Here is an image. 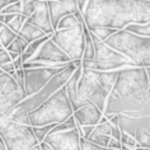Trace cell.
Wrapping results in <instances>:
<instances>
[{
    "label": "cell",
    "mask_w": 150,
    "mask_h": 150,
    "mask_svg": "<svg viewBox=\"0 0 150 150\" xmlns=\"http://www.w3.org/2000/svg\"><path fill=\"white\" fill-rule=\"evenodd\" d=\"M93 43H94L96 56L93 60H81L83 69H93L100 71H113L121 70L129 66H135L125 55L113 50L108 45H106L102 40H99L94 33H92Z\"/></svg>",
    "instance_id": "cell-7"
},
{
    "label": "cell",
    "mask_w": 150,
    "mask_h": 150,
    "mask_svg": "<svg viewBox=\"0 0 150 150\" xmlns=\"http://www.w3.org/2000/svg\"><path fill=\"white\" fill-rule=\"evenodd\" d=\"M13 61V59H12V56H10V54L8 51H3L1 54H0V67H1L3 65H5V64H9V62H12Z\"/></svg>",
    "instance_id": "cell-33"
},
{
    "label": "cell",
    "mask_w": 150,
    "mask_h": 150,
    "mask_svg": "<svg viewBox=\"0 0 150 150\" xmlns=\"http://www.w3.org/2000/svg\"><path fill=\"white\" fill-rule=\"evenodd\" d=\"M70 64V62H69ZM69 64L62 65L48 66V67H33V69H24V78H25V93L27 97L40 92L55 75L62 71Z\"/></svg>",
    "instance_id": "cell-11"
},
{
    "label": "cell",
    "mask_w": 150,
    "mask_h": 150,
    "mask_svg": "<svg viewBox=\"0 0 150 150\" xmlns=\"http://www.w3.org/2000/svg\"><path fill=\"white\" fill-rule=\"evenodd\" d=\"M111 132H112V123L110 120H107V117L103 115L100 122L98 125H96L94 130H93V132L91 134V136L88 137V140L94 142L97 145L108 148V144H110V141H111Z\"/></svg>",
    "instance_id": "cell-18"
},
{
    "label": "cell",
    "mask_w": 150,
    "mask_h": 150,
    "mask_svg": "<svg viewBox=\"0 0 150 150\" xmlns=\"http://www.w3.org/2000/svg\"><path fill=\"white\" fill-rule=\"evenodd\" d=\"M27 22L37 25L46 35H52L55 32L54 27H52V23H51L50 9H48L47 0H35L33 12L27 18Z\"/></svg>",
    "instance_id": "cell-14"
},
{
    "label": "cell",
    "mask_w": 150,
    "mask_h": 150,
    "mask_svg": "<svg viewBox=\"0 0 150 150\" xmlns=\"http://www.w3.org/2000/svg\"><path fill=\"white\" fill-rule=\"evenodd\" d=\"M103 42L113 50L125 55L135 66H150V37L121 29Z\"/></svg>",
    "instance_id": "cell-3"
},
{
    "label": "cell",
    "mask_w": 150,
    "mask_h": 150,
    "mask_svg": "<svg viewBox=\"0 0 150 150\" xmlns=\"http://www.w3.org/2000/svg\"><path fill=\"white\" fill-rule=\"evenodd\" d=\"M79 130L73 129L62 132H50L45 139V142L54 150H81Z\"/></svg>",
    "instance_id": "cell-12"
},
{
    "label": "cell",
    "mask_w": 150,
    "mask_h": 150,
    "mask_svg": "<svg viewBox=\"0 0 150 150\" xmlns=\"http://www.w3.org/2000/svg\"><path fill=\"white\" fill-rule=\"evenodd\" d=\"M85 22L71 28L56 29L52 33V41L69 56L71 60H83L85 46Z\"/></svg>",
    "instance_id": "cell-8"
},
{
    "label": "cell",
    "mask_w": 150,
    "mask_h": 150,
    "mask_svg": "<svg viewBox=\"0 0 150 150\" xmlns=\"http://www.w3.org/2000/svg\"><path fill=\"white\" fill-rule=\"evenodd\" d=\"M74 115V110L67 98L65 87L59 89L55 94H52L46 102L40 107L28 113L29 122L32 127L46 126V125H57L66 121Z\"/></svg>",
    "instance_id": "cell-5"
},
{
    "label": "cell",
    "mask_w": 150,
    "mask_h": 150,
    "mask_svg": "<svg viewBox=\"0 0 150 150\" xmlns=\"http://www.w3.org/2000/svg\"><path fill=\"white\" fill-rule=\"evenodd\" d=\"M108 148H110V149H118V150H121L122 142L120 140H116V139L111 137V141H110V144H108Z\"/></svg>",
    "instance_id": "cell-34"
},
{
    "label": "cell",
    "mask_w": 150,
    "mask_h": 150,
    "mask_svg": "<svg viewBox=\"0 0 150 150\" xmlns=\"http://www.w3.org/2000/svg\"><path fill=\"white\" fill-rule=\"evenodd\" d=\"M13 64H14V67H16V70L23 69V60H22V56H19V57L16 59V60H13Z\"/></svg>",
    "instance_id": "cell-36"
},
{
    "label": "cell",
    "mask_w": 150,
    "mask_h": 150,
    "mask_svg": "<svg viewBox=\"0 0 150 150\" xmlns=\"http://www.w3.org/2000/svg\"><path fill=\"white\" fill-rule=\"evenodd\" d=\"M40 146H41V150H54L51 148V146H48L46 142L42 141V142H40Z\"/></svg>",
    "instance_id": "cell-38"
},
{
    "label": "cell",
    "mask_w": 150,
    "mask_h": 150,
    "mask_svg": "<svg viewBox=\"0 0 150 150\" xmlns=\"http://www.w3.org/2000/svg\"><path fill=\"white\" fill-rule=\"evenodd\" d=\"M3 73H5V71H3V69L0 67V74H3Z\"/></svg>",
    "instance_id": "cell-45"
},
{
    "label": "cell",
    "mask_w": 150,
    "mask_h": 150,
    "mask_svg": "<svg viewBox=\"0 0 150 150\" xmlns=\"http://www.w3.org/2000/svg\"><path fill=\"white\" fill-rule=\"evenodd\" d=\"M14 78H16L18 85H19V88L22 89V92L25 94L27 97V93H25V78H24V69H19L16 71V74H14Z\"/></svg>",
    "instance_id": "cell-32"
},
{
    "label": "cell",
    "mask_w": 150,
    "mask_h": 150,
    "mask_svg": "<svg viewBox=\"0 0 150 150\" xmlns=\"http://www.w3.org/2000/svg\"><path fill=\"white\" fill-rule=\"evenodd\" d=\"M121 142H122V145H127V146H130V148H132V149H136L137 148L136 139H135L134 136H131L130 134L123 132V131H122V134H121Z\"/></svg>",
    "instance_id": "cell-31"
},
{
    "label": "cell",
    "mask_w": 150,
    "mask_h": 150,
    "mask_svg": "<svg viewBox=\"0 0 150 150\" xmlns=\"http://www.w3.org/2000/svg\"><path fill=\"white\" fill-rule=\"evenodd\" d=\"M118 70L100 71L93 69H83L78 89L85 98L96 103L104 112L107 98L117 80Z\"/></svg>",
    "instance_id": "cell-4"
},
{
    "label": "cell",
    "mask_w": 150,
    "mask_h": 150,
    "mask_svg": "<svg viewBox=\"0 0 150 150\" xmlns=\"http://www.w3.org/2000/svg\"><path fill=\"white\" fill-rule=\"evenodd\" d=\"M22 10H23V4H22V0L17 3H13V4L8 5L6 8L3 9L1 13L4 14H22Z\"/></svg>",
    "instance_id": "cell-29"
},
{
    "label": "cell",
    "mask_w": 150,
    "mask_h": 150,
    "mask_svg": "<svg viewBox=\"0 0 150 150\" xmlns=\"http://www.w3.org/2000/svg\"><path fill=\"white\" fill-rule=\"evenodd\" d=\"M81 71H83V67L81 66L76 67L75 71L73 73V75L70 76V79L67 80L66 84H65V91H66L67 98H69V100H70L74 112L78 111L81 107H84L85 104H88L89 102H91V100H89L88 98H85V97L79 92V89H78V83H79Z\"/></svg>",
    "instance_id": "cell-16"
},
{
    "label": "cell",
    "mask_w": 150,
    "mask_h": 150,
    "mask_svg": "<svg viewBox=\"0 0 150 150\" xmlns=\"http://www.w3.org/2000/svg\"><path fill=\"white\" fill-rule=\"evenodd\" d=\"M80 146H81V150H107V148L97 145L94 142L89 141L88 139H85V137L80 139Z\"/></svg>",
    "instance_id": "cell-30"
},
{
    "label": "cell",
    "mask_w": 150,
    "mask_h": 150,
    "mask_svg": "<svg viewBox=\"0 0 150 150\" xmlns=\"http://www.w3.org/2000/svg\"><path fill=\"white\" fill-rule=\"evenodd\" d=\"M135 150H150V149H148V148H136Z\"/></svg>",
    "instance_id": "cell-42"
},
{
    "label": "cell",
    "mask_w": 150,
    "mask_h": 150,
    "mask_svg": "<svg viewBox=\"0 0 150 150\" xmlns=\"http://www.w3.org/2000/svg\"><path fill=\"white\" fill-rule=\"evenodd\" d=\"M78 123L75 121V117L74 115L69 117L66 121H64L61 123H57L54 129L51 130V132H62V131H69V130H73V129H76Z\"/></svg>",
    "instance_id": "cell-23"
},
{
    "label": "cell",
    "mask_w": 150,
    "mask_h": 150,
    "mask_svg": "<svg viewBox=\"0 0 150 150\" xmlns=\"http://www.w3.org/2000/svg\"><path fill=\"white\" fill-rule=\"evenodd\" d=\"M89 0H76V4H78V8H79V10L81 13H84L85 10V6H87Z\"/></svg>",
    "instance_id": "cell-37"
},
{
    "label": "cell",
    "mask_w": 150,
    "mask_h": 150,
    "mask_svg": "<svg viewBox=\"0 0 150 150\" xmlns=\"http://www.w3.org/2000/svg\"><path fill=\"white\" fill-rule=\"evenodd\" d=\"M18 36L22 37V38H24L27 42L31 43V42H33V41H36L38 38H42V37L47 36V35L41 28L37 27V25H35V24H32V23H29V22L25 21Z\"/></svg>",
    "instance_id": "cell-19"
},
{
    "label": "cell",
    "mask_w": 150,
    "mask_h": 150,
    "mask_svg": "<svg viewBox=\"0 0 150 150\" xmlns=\"http://www.w3.org/2000/svg\"><path fill=\"white\" fill-rule=\"evenodd\" d=\"M4 25H5V24H3V23H1V22H0V31H1V28H3V27H4Z\"/></svg>",
    "instance_id": "cell-43"
},
{
    "label": "cell",
    "mask_w": 150,
    "mask_h": 150,
    "mask_svg": "<svg viewBox=\"0 0 150 150\" xmlns=\"http://www.w3.org/2000/svg\"><path fill=\"white\" fill-rule=\"evenodd\" d=\"M17 1H21V0H0V13H1L3 9L6 8L8 5L13 4V3H17Z\"/></svg>",
    "instance_id": "cell-35"
},
{
    "label": "cell",
    "mask_w": 150,
    "mask_h": 150,
    "mask_svg": "<svg viewBox=\"0 0 150 150\" xmlns=\"http://www.w3.org/2000/svg\"><path fill=\"white\" fill-rule=\"evenodd\" d=\"M104 115L150 116V80L145 67L129 66L118 70L117 80L107 98Z\"/></svg>",
    "instance_id": "cell-1"
},
{
    "label": "cell",
    "mask_w": 150,
    "mask_h": 150,
    "mask_svg": "<svg viewBox=\"0 0 150 150\" xmlns=\"http://www.w3.org/2000/svg\"><path fill=\"white\" fill-rule=\"evenodd\" d=\"M83 16L88 28L121 31L130 24L149 23L150 0H89Z\"/></svg>",
    "instance_id": "cell-2"
},
{
    "label": "cell",
    "mask_w": 150,
    "mask_h": 150,
    "mask_svg": "<svg viewBox=\"0 0 150 150\" xmlns=\"http://www.w3.org/2000/svg\"><path fill=\"white\" fill-rule=\"evenodd\" d=\"M17 37H18V35L16 32L12 31L8 25H4V27L1 28V31H0V43H1V46L6 50V47H8Z\"/></svg>",
    "instance_id": "cell-22"
},
{
    "label": "cell",
    "mask_w": 150,
    "mask_h": 150,
    "mask_svg": "<svg viewBox=\"0 0 150 150\" xmlns=\"http://www.w3.org/2000/svg\"><path fill=\"white\" fill-rule=\"evenodd\" d=\"M107 150H118V149H110V148H107Z\"/></svg>",
    "instance_id": "cell-46"
},
{
    "label": "cell",
    "mask_w": 150,
    "mask_h": 150,
    "mask_svg": "<svg viewBox=\"0 0 150 150\" xmlns=\"http://www.w3.org/2000/svg\"><path fill=\"white\" fill-rule=\"evenodd\" d=\"M118 126L123 132L130 134L137 141V148L150 149V117H131L118 115Z\"/></svg>",
    "instance_id": "cell-9"
},
{
    "label": "cell",
    "mask_w": 150,
    "mask_h": 150,
    "mask_svg": "<svg viewBox=\"0 0 150 150\" xmlns=\"http://www.w3.org/2000/svg\"><path fill=\"white\" fill-rule=\"evenodd\" d=\"M3 51H5V48H4V47H0V54H1Z\"/></svg>",
    "instance_id": "cell-44"
},
{
    "label": "cell",
    "mask_w": 150,
    "mask_h": 150,
    "mask_svg": "<svg viewBox=\"0 0 150 150\" xmlns=\"http://www.w3.org/2000/svg\"><path fill=\"white\" fill-rule=\"evenodd\" d=\"M25 98L13 75L0 74V113H9Z\"/></svg>",
    "instance_id": "cell-10"
},
{
    "label": "cell",
    "mask_w": 150,
    "mask_h": 150,
    "mask_svg": "<svg viewBox=\"0 0 150 150\" xmlns=\"http://www.w3.org/2000/svg\"><path fill=\"white\" fill-rule=\"evenodd\" d=\"M6 51L10 54V56H12L13 60H16V59L19 57V56H22V54H23V48H22L19 37H17V38L14 40L8 47H6Z\"/></svg>",
    "instance_id": "cell-26"
},
{
    "label": "cell",
    "mask_w": 150,
    "mask_h": 150,
    "mask_svg": "<svg viewBox=\"0 0 150 150\" xmlns=\"http://www.w3.org/2000/svg\"><path fill=\"white\" fill-rule=\"evenodd\" d=\"M28 61H43L51 66H55V65H62V64H69L73 60L52 41V38H48L42 45L40 51Z\"/></svg>",
    "instance_id": "cell-13"
},
{
    "label": "cell",
    "mask_w": 150,
    "mask_h": 150,
    "mask_svg": "<svg viewBox=\"0 0 150 150\" xmlns=\"http://www.w3.org/2000/svg\"><path fill=\"white\" fill-rule=\"evenodd\" d=\"M76 67H79V66H76L74 61H71L62 71H60L57 75H55L40 92H37L35 94H32V96L27 97L25 99H23L14 110L10 111L8 115L12 118H14V117H18V116H21V115L29 113L31 111L36 110V108L40 107L43 102H46L52 94H55L59 89L65 87L66 81L70 79V76L73 75V73L75 71Z\"/></svg>",
    "instance_id": "cell-6"
},
{
    "label": "cell",
    "mask_w": 150,
    "mask_h": 150,
    "mask_svg": "<svg viewBox=\"0 0 150 150\" xmlns=\"http://www.w3.org/2000/svg\"><path fill=\"white\" fill-rule=\"evenodd\" d=\"M25 21H27V18H25L23 14H17V16L14 17V19L8 24V27L12 29V31L16 32L17 35H19V32H21V29L23 27Z\"/></svg>",
    "instance_id": "cell-28"
},
{
    "label": "cell",
    "mask_w": 150,
    "mask_h": 150,
    "mask_svg": "<svg viewBox=\"0 0 150 150\" xmlns=\"http://www.w3.org/2000/svg\"><path fill=\"white\" fill-rule=\"evenodd\" d=\"M145 70H146V74H148V78H149V80H150V66L145 67Z\"/></svg>",
    "instance_id": "cell-41"
},
{
    "label": "cell",
    "mask_w": 150,
    "mask_h": 150,
    "mask_svg": "<svg viewBox=\"0 0 150 150\" xmlns=\"http://www.w3.org/2000/svg\"><path fill=\"white\" fill-rule=\"evenodd\" d=\"M47 4L48 9H50L51 23L54 29L57 28L59 22L65 16L80 12L79 8H78L76 0H47Z\"/></svg>",
    "instance_id": "cell-15"
},
{
    "label": "cell",
    "mask_w": 150,
    "mask_h": 150,
    "mask_svg": "<svg viewBox=\"0 0 150 150\" xmlns=\"http://www.w3.org/2000/svg\"><path fill=\"white\" fill-rule=\"evenodd\" d=\"M51 36L52 35H47V36L42 37V38H38V40H36V41H33V42L29 43L27 46V48L23 51V54H22V60H23V64L27 62L28 60H31L33 56H35L37 52L40 51V48L42 47V45L46 42L48 38H51Z\"/></svg>",
    "instance_id": "cell-20"
},
{
    "label": "cell",
    "mask_w": 150,
    "mask_h": 150,
    "mask_svg": "<svg viewBox=\"0 0 150 150\" xmlns=\"http://www.w3.org/2000/svg\"><path fill=\"white\" fill-rule=\"evenodd\" d=\"M0 150H6V146L4 144V141H3V139H0Z\"/></svg>",
    "instance_id": "cell-39"
},
{
    "label": "cell",
    "mask_w": 150,
    "mask_h": 150,
    "mask_svg": "<svg viewBox=\"0 0 150 150\" xmlns=\"http://www.w3.org/2000/svg\"><path fill=\"white\" fill-rule=\"evenodd\" d=\"M125 29L132 33H136V35H140V36L150 37V22L145 24H130Z\"/></svg>",
    "instance_id": "cell-24"
},
{
    "label": "cell",
    "mask_w": 150,
    "mask_h": 150,
    "mask_svg": "<svg viewBox=\"0 0 150 150\" xmlns=\"http://www.w3.org/2000/svg\"><path fill=\"white\" fill-rule=\"evenodd\" d=\"M89 31L98 37L99 40L102 41H106L108 37H111L113 33L117 32V29H113V28H107V27H94V28H89Z\"/></svg>",
    "instance_id": "cell-25"
},
{
    "label": "cell",
    "mask_w": 150,
    "mask_h": 150,
    "mask_svg": "<svg viewBox=\"0 0 150 150\" xmlns=\"http://www.w3.org/2000/svg\"><path fill=\"white\" fill-rule=\"evenodd\" d=\"M84 33H85V46H84L83 60H93L96 56V50H94V43H93L91 31H89L87 23H85V27H84Z\"/></svg>",
    "instance_id": "cell-21"
},
{
    "label": "cell",
    "mask_w": 150,
    "mask_h": 150,
    "mask_svg": "<svg viewBox=\"0 0 150 150\" xmlns=\"http://www.w3.org/2000/svg\"><path fill=\"white\" fill-rule=\"evenodd\" d=\"M121 150H135V149H132V148H130V146H127V145H122V148H121Z\"/></svg>",
    "instance_id": "cell-40"
},
{
    "label": "cell",
    "mask_w": 150,
    "mask_h": 150,
    "mask_svg": "<svg viewBox=\"0 0 150 150\" xmlns=\"http://www.w3.org/2000/svg\"><path fill=\"white\" fill-rule=\"evenodd\" d=\"M56 125H46V126H37V127H33V132H35L37 140L40 142L45 141V139L48 134L51 132V130L54 129Z\"/></svg>",
    "instance_id": "cell-27"
},
{
    "label": "cell",
    "mask_w": 150,
    "mask_h": 150,
    "mask_svg": "<svg viewBox=\"0 0 150 150\" xmlns=\"http://www.w3.org/2000/svg\"><path fill=\"white\" fill-rule=\"evenodd\" d=\"M104 112L96 103L89 102L84 107L74 112L75 121L80 126H96L100 122Z\"/></svg>",
    "instance_id": "cell-17"
}]
</instances>
